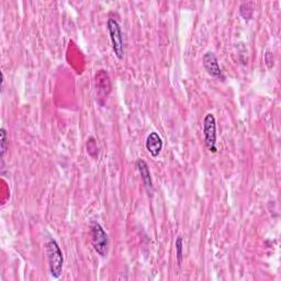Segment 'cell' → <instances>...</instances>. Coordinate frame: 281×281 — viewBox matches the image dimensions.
Segmentation results:
<instances>
[{"label":"cell","instance_id":"8fae6325","mask_svg":"<svg viewBox=\"0 0 281 281\" xmlns=\"http://www.w3.org/2000/svg\"><path fill=\"white\" fill-rule=\"evenodd\" d=\"M176 256H177V261L178 265H181L182 263V257H184V254H182V248H184V240H182L181 236H178L176 239Z\"/></svg>","mask_w":281,"mask_h":281},{"label":"cell","instance_id":"52a82bcc","mask_svg":"<svg viewBox=\"0 0 281 281\" xmlns=\"http://www.w3.org/2000/svg\"><path fill=\"white\" fill-rule=\"evenodd\" d=\"M96 87L98 93L102 97H107L111 90V83L108 74L104 70H99L95 76Z\"/></svg>","mask_w":281,"mask_h":281},{"label":"cell","instance_id":"277c9868","mask_svg":"<svg viewBox=\"0 0 281 281\" xmlns=\"http://www.w3.org/2000/svg\"><path fill=\"white\" fill-rule=\"evenodd\" d=\"M205 143L208 149L212 153H217V122L212 113H208L204 120Z\"/></svg>","mask_w":281,"mask_h":281},{"label":"cell","instance_id":"30bf717a","mask_svg":"<svg viewBox=\"0 0 281 281\" xmlns=\"http://www.w3.org/2000/svg\"><path fill=\"white\" fill-rule=\"evenodd\" d=\"M0 146H2V157H4L6 152H7V149H8V133H7V131H6V129H2L0 130Z\"/></svg>","mask_w":281,"mask_h":281},{"label":"cell","instance_id":"5b68a950","mask_svg":"<svg viewBox=\"0 0 281 281\" xmlns=\"http://www.w3.org/2000/svg\"><path fill=\"white\" fill-rule=\"evenodd\" d=\"M202 63H204L205 69L208 71L209 75L217 78V79H221V81L225 79L223 71H222L220 67L218 57L213 53V52H207V53L204 55V58H202Z\"/></svg>","mask_w":281,"mask_h":281},{"label":"cell","instance_id":"4fadbf2b","mask_svg":"<svg viewBox=\"0 0 281 281\" xmlns=\"http://www.w3.org/2000/svg\"><path fill=\"white\" fill-rule=\"evenodd\" d=\"M265 61H266L268 68H271L273 66V56H272L271 52H269V51L267 52L266 55H265Z\"/></svg>","mask_w":281,"mask_h":281},{"label":"cell","instance_id":"3957f363","mask_svg":"<svg viewBox=\"0 0 281 281\" xmlns=\"http://www.w3.org/2000/svg\"><path fill=\"white\" fill-rule=\"evenodd\" d=\"M108 31L110 34V40L112 43V49L114 52V55L116 56L117 60H123L124 56V40H123V34L122 30L119 22L115 19L110 18L107 23Z\"/></svg>","mask_w":281,"mask_h":281},{"label":"cell","instance_id":"9c48e42d","mask_svg":"<svg viewBox=\"0 0 281 281\" xmlns=\"http://www.w3.org/2000/svg\"><path fill=\"white\" fill-rule=\"evenodd\" d=\"M253 12H254V9H253L252 3H244L240 5L239 14L245 19V20H251L253 17Z\"/></svg>","mask_w":281,"mask_h":281},{"label":"cell","instance_id":"ba28073f","mask_svg":"<svg viewBox=\"0 0 281 281\" xmlns=\"http://www.w3.org/2000/svg\"><path fill=\"white\" fill-rule=\"evenodd\" d=\"M146 149L153 157H157V156L160 154L163 149V141H162V137L156 132L149 133V135L147 136Z\"/></svg>","mask_w":281,"mask_h":281},{"label":"cell","instance_id":"8992f818","mask_svg":"<svg viewBox=\"0 0 281 281\" xmlns=\"http://www.w3.org/2000/svg\"><path fill=\"white\" fill-rule=\"evenodd\" d=\"M136 167H137V169H139L142 181H143V184H144L147 192L153 194V180H152L151 172H149L147 163L143 159H137Z\"/></svg>","mask_w":281,"mask_h":281},{"label":"cell","instance_id":"6da1fadb","mask_svg":"<svg viewBox=\"0 0 281 281\" xmlns=\"http://www.w3.org/2000/svg\"><path fill=\"white\" fill-rule=\"evenodd\" d=\"M47 253L49 259V267L51 276L54 279H58L62 276L64 257L61 247L58 246L57 242L53 238H49L47 243Z\"/></svg>","mask_w":281,"mask_h":281},{"label":"cell","instance_id":"7a4b0ae2","mask_svg":"<svg viewBox=\"0 0 281 281\" xmlns=\"http://www.w3.org/2000/svg\"><path fill=\"white\" fill-rule=\"evenodd\" d=\"M90 234H91V243H93L94 250L100 255L101 257H104L108 254L109 250V237L103 227L93 222L90 225Z\"/></svg>","mask_w":281,"mask_h":281},{"label":"cell","instance_id":"7c38bea8","mask_svg":"<svg viewBox=\"0 0 281 281\" xmlns=\"http://www.w3.org/2000/svg\"><path fill=\"white\" fill-rule=\"evenodd\" d=\"M87 152L91 156H94V157L98 154V146H97V143L94 137H90L89 141L87 142Z\"/></svg>","mask_w":281,"mask_h":281}]
</instances>
